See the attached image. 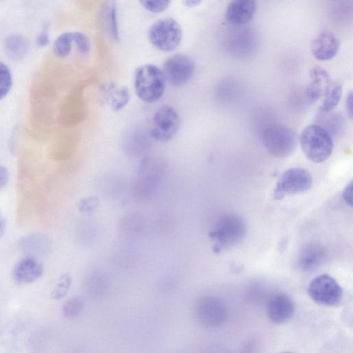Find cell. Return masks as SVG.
Wrapping results in <instances>:
<instances>
[{
  "instance_id": "1",
  "label": "cell",
  "mask_w": 353,
  "mask_h": 353,
  "mask_svg": "<svg viewBox=\"0 0 353 353\" xmlns=\"http://www.w3.org/2000/svg\"><path fill=\"white\" fill-rule=\"evenodd\" d=\"M165 83L162 70L154 64L141 65L134 71V91L139 99L145 103L158 101L163 95Z\"/></svg>"
},
{
  "instance_id": "2",
  "label": "cell",
  "mask_w": 353,
  "mask_h": 353,
  "mask_svg": "<svg viewBox=\"0 0 353 353\" xmlns=\"http://www.w3.org/2000/svg\"><path fill=\"white\" fill-rule=\"evenodd\" d=\"M300 143L305 156L314 163L327 159L334 148L332 134L317 124L310 125L303 130Z\"/></svg>"
},
{
  "instance_id": "3",
  "label": "cell",
  "mask_w": 353,
  "mask_h": 353,
  "mask_svg": "<svg viewBox=\"0 0 353 353\" xmlns=\"http://www.w3.org/2000/svg\"><path fill=\"white\" fill-rule=\"evenodd\" d=\"M148 37L150 43L157 49L171 52L181 44L183 31L175 19L167 17L155 21L149 28Z\"/></svg>"
},
{
  "instance_id": "4",
  "label": "cell",
  "mask_w": 353,
  "mask_h": 353,
  "mask_svg": "<svg viewBox=\"0 0 353 353\" xmlns=\"http://www.w3.org/2000/svg\"><path fill=\"white\" fill-rule=\"evenodd\" d=\"M247 232L244 221L236 214H225L216 222L210 232V238L215 241L219 250L238 245L245 238Z\"/></svg>"
},
{
  "instance_id": "5",
  "label": "cell",
  "mask_w": 353,
  "mask_h": 353,
  "mask_svg": "<svg viewBox=\"0 0 353 353\" xmlns=\"http://www.w3.org/2000/svg\"><path fill=\"white\" fill-rule=\"evenodd\" d=\"M262 140L268 152L276 157H285L291 154L297 141L294 130L283 125L267 128L263 132Z\"/></svg>"
},
{
  "instance_id": "6",
  "label": "cell",
  "mask_w": 353,
  "mask_h": 353,
  "mask_svg": "<svg viewBox=\"0 0 353 353\" xmlns=\"http://www.w3.org/2000/svg\"><path fill=\"white\" fill-rule=\"evenodd\" d=\"M181 119L177 110L171 105L161 107L154 114L150 133L156 141L165 142L177 133Z\"/></svg>"
},
{
  "instance_id": "7",
  "label": "cell",
  "mask_w": 353,
  "mask_h": 353,
  "mask_svg": "<svg viewBox=\"0 0 353 353\" xmlns=\"http://www.w3.org/2000/svg\"><path fill=\"white\" fill-rule=\"evenodd\" d=\"M312 184L310 172L301 168H293L285 171L274 191L276 199H281L285 195L296 194L308 190Z\"/></svg>"
},
{
  "instance_id": "8",
  "label": "cell",
  "mask_w": 353,
  "mask_h": 353,
  "mask_svg": "<svg viewBox=\"0 0 353 353\" xmlns=\"http://www.w3.org/2000/svg\"><path fill=\"white\" fill-rule=\"evenodd\" d=\"M307 292L316 303L324 305H335L343 297V290L331 276L323 274L315 277L309 284Z\"/></svg>"
},
{
  "instance_id": "9",
  "label": "cell",
  "mask_w": 353,
  "mask_h": 353,
  "mask_svg": "<svg viewBox=\"0 0 353 353\" xmlns=\"http://www.w3.org/2000/svg\"><path fill=\"white\" fill-rule=\"evenodd\" d=\"M195 65L188 56L177 53L166 59L162 72L166 82L181 86L189 81L194 74Z\"/></svg>"
},
{
  "instance_id": "10",
  "label": "cell",
  "mask_w": 353,
  "mask_h": 353,
  "mask_svg": "<svg viewBox=\"0 0 353 353\" xmlns=\"http://www.w3.org/2000/svg\"><path fill=\"white\" fill-rule=\"evenodd\" d=\"M195 312L199 321L208 327L221 325L227 316L223 302L219 298L211 296L202 297L197 301Z\"/></svg>"
},
{
  "instance_id": "11",
  "label": "cell",
  "mask_w": 353,
  "mask_h": 353,
  "mask_svg": "<svg viewBox=\"0 0 353 353\" xmlns=\"http://www.w3.org/2000/svg\"><path fill=\"white\" fill-rule=\"evenodd\" d=\"M43 273L42 263L33 256L27 255L14 265L12 276L20 284L31 283L39 279Z\"/></svg>"
},
{
  "instance_id": "12",
  "label": "cell",
  "mask_w": 353,
  "mask_h": 353,
  "mask_svg": "<svg viewBox=\"0 0 353 353\" xmlns=\"http://www.w3.org/2000/svg\"><path fill=\"white\" fill-rule=\"evenodd\" d=\"M326 251L325 248L316 243L305 245L300 250L296 264L298 268L305 272L316 270L325 261Z\"/></svg>"
},
{
  "instance_id": "13",
  "label": "cell",
  "mask_w": 353,
  "mask_h": 353,
  "mask_svg": "<svg viewBox=\"0 0 353 353\" xmlns=\"http://www.w3.org/2000/svg\"><path fill=\"white\" fill-rule=\"evenodd\" d=\"M339 41L330 32L319 33L312 41L311 51L315 59L319 61H327L337 54L339 49Z\"/></svg>"
},
{
  "instance_id": "14",
  "label": "cell",
  "mask_w": 353,
  "mask_h": 353,
  "mask_svg": "<svg viewBox=\"0 0 353 353\" xmlns=\"http://www.w3.org/2000/svg\"><path fill=\"white\" fill-rule=\"evenodd\" d=\"M268 316L271 321L280 324L289 321L295 312V305L290 297L285 294L274 296L268 303Z\"/></svg>"
},
{
  "instance_id": "15",
  "label": "cell",
  "mask_w": 353,
  "mask_h": 353,
  "mask_svg": "<svg viewBox=\"0 0 353 353\" xmlns=\"http://www.w3.org/2000/svg\"><path fill=\"white\" fill-rule=\"evenodd\" d=\"M257 9V3L252 0L231 1L226 9V20L232 25H243L250 22Z\"/></svg>"
},
{
  "instance_id": "16",
  "label": "cell",
  "mask_w": 353,
  "mask_h": 353,
  "mask_svg": "<svg viewBox=\"0 0 353 353\" xmlns=\"http://www.w3.org/2000/svg\"><path fill=\"white\" fill-rule=\"evenodd\" d=\"M102 101L112 111H119L129 102L130 95L127 87L114 82H109L101 89Z\"/></svg>"
},
{
  "instance_id": "17",
  "label": "cell",
  "mask_w": 353,
  "mask_h": 353,
  "mask_svg": "<svg viewBox=\"0 0 353 353\" xmlns=\"http://www.w3.org/2000/svg\"><path fill=\"white\" fill-rule=\"evenodd\" d=\"M331 83L326 70L320 67L313 68L310 71V81L305 90L308 101L314 103L323 97Z\"/></svg>"
},
{
  "instance_id": "18",
  "label": "cell",
  "mask_w": 353,
  "mask_h": 353,
  "mask_svg": "<svg viewBox=\"0 0 353 353\" xmlns=\"http://www.w3.org/2000/svg\"><path fill=\"white\" fill-rule=\"evenodd\" d=\"M28 48L26 38L19 34L10 35L4 42L6 53L14 61L22 59L26 55Z\"/></svg>"
},
{
  "instance_id": "19",
  "label": "cell",
  "mask_w": 353,
  "mask_h": 353,
  "mask_svg": "<svg viewBox=\"0 0 353 353\" xmlns=\"http://www.w3.org/2000/svg\"><path fill=\"white\" fill-rule=\"evenodd\" d=\"M341 94V85L336 82L331 83L323 96L321 105L319 108L320 112H329L334 109L340 101Z\"/></svg>"
},
{
  "instance_id": "20",
  "label": "cell",
  "mask_w": 353,
  "mask_h": 353,
  "mask_svg": "<svg viewBox=\"0 0 353 353\" xmlns=\"http://www.w3.org/2000/svg\"><path fill=\"white\" fill-rule=\"evenodd\" d=\"M105 23L110 38L117 41L119 39V30L117 19V9L114 2H110L105 10Z\"/></svg>"
},
{
  "instance_id": "21",
  "label": "cell",
  "mask_w": 353,
  "mask_h": 353,
  "mask_svg": "<svg viewBox=\"0 0 353 353\" xmlns=\"http://www.w3.org/2000/svg\"><path fill=\"white\" fill-rule=\"evenodd\" d=\"M74 43L73 32H67L59 35L53 44V52L59 57H65L69 55Z\"/></svg>"
},
{
  "instance_id": "22",
  "label": "cell",
  "mask_w": 353,
  "mask_h": 353,
  "mask_svg": "<svg viewBox=\"0 0 353 353\" xmlns=\"http://www.w3.org/2000/svg\"><path fill=\"white\" fill-rule=\"evenodd\" d=\"M83 307L84 302L81 297H72L63 305V314L67 318H74L81 313Z\"/></svg>"
},
{
  "instance_id": "23",
  "label": "cell",
  "mask_w": 353,
  "mask_h": 353,
  "mask_svg": "<svg viewBox=\"0 0 353 353\" xmlns=\"http://www.w3.org/2000/svg\"><path fill=\"white\" fill-rule=\"evenodd\" d=\"M12 77L8 66L0 61V99H3L10 90Z\"/></svg>"
},
{
  "instance_id": "24",
  "label": "cell",
  "mask_w": 353,
  "mask_h": 353,
  "mask_svg": "<svg viewBox=\"0 0 353 353\" xmlns=\"http://www.w3.org/2000/svg\"><path fill=\"white\" fill-rule=\"evenodd\" d=\"M71 278L69 274H64L59 279L57 285L52 291V297L54 299H61L64 297L70 288Z\"/></svg>"
},
{
  "instance_id": "25",
  "label": "cell",
  "mask_w": 353,
  "mask_h": 353,
  "mask_svg": "<svg viewBox=\"0 0 353 353\" xmlns=\"http://www.w3.org/2000/svg\"><path fill=\"white\" fill-rule=\"evenodd\" d=\"M74 43L77 50L83 54H87L90 50V41L86 34L81 32H73Z\"/></svg>"
},
{
  "instance_id": "26",
  "label": "cell",
  "mask_w": 353,
  "mask_h": 353,
  "mask_svg": "<svg viewBox=\"0 0 353 353\" xmlns=\"http://www.w3.org/2000/svg\"><path fill=\"white\" fill-rule=\"evenodd\" d=\"M170 1H141L140 3L145 10L152 13H160L165 10L170 6Z\"/></svg>"
},
{
  "instance_id": "27",
  "label": "cell",
  "mask_w": 353,
  "mask_h": 353,
  "mask_svg": "<svg viewBox=\"0 0 353 353\" xmlns=\"http://www.w3.org/2000/svg\"><path fill=\"white\" fill-rule=\"evenodd\" d=\"M49 43V37H48V26H45L43 28L42 31L37 37L36 40V43L39 47H43L48 44Z\"/></svg>"
},
{
  "instance_id": "28",
  "label": "cell",
  "mask_w": 353,
  "mask_h": 353,
  "mask_svg": "<svg viewBox=\"0 0 353 353\" xmlns=\"http://www.w3.org/2000/svg\"><path fill=\"white\" fill-rule=\"evenodd\" d=\"M352 181H351L343 191V198L350 207L352 205Z\"/></svg>"
},
{
  "instance_id": "29",
  "label": "cell",
  "mask_w": 353,
  "mask_h": 353,
  "mask_svg": "<svg viewBox=\"0 0 353 353\" xmlns=\"http://www.w3.org/2000/svg\"><path fill=\"white\" fill-rule=\"evenodd\" d=\"M90 199H90L89 200L88 199H85L84 200L80 201L78 204V208H79V210H81V212L92 211V209L96 207L97 201L96 199L92 203L89 204Z\"/></svg>"
},
{
  "instance_id": "30",
  "label": "cell",
  "mask_w": 353,
  "mask_h": 353,
  "mask_svg": "<svg viewBox=\"0 0 353 353\" xmlns=\"http://www.w3.org/2000/svg\"><path fill=\"white\" fill-rule=\"evenodd\" d=\"M8 181V172L4 166L0 165V190L6 185Z\"/></svg>"
},
{
  "instance_id": "31",
  "label": "cell",
  "mask_w": 353,
  "mask_h": 353,
  "mask_svg": "<svg viewBox=\"0 0 353 353\" xmlns=\"http://www.w3.org/2000/svg\"><path fill=\"white\" fill-rule=\"evenodd\" d=\"M345 110L347 116L352 118V93L350 92L346 97L345 100Z\"/></svg>"
},
{
  "instance_id": "32",
  "label": "cell",
  "mask_w": 353,
  "mask_h": 353,
  "mask_svg": "<svg viewBox=\"0 0 353 353\" xmlns=\"http://www.w3.org/2000/svg\"><path fill=\"white\" fill-rule=\"evenodd\" d=\"M6 223L3 215L0 212V237H1L6 230Z\"/></svg>"
},
{
  "instance_id": "33",
  "label": "cell",
  "mask_w": 353,
  "mask_h": 353,
  "mask_svg": "<svg viewBox=\"0 0 353 353\" xmlns=\"http://www.w3.org/2000/svg\"><path fill=\"white\" fill-rule=\"evenodd\" d=\"M201 3V1L198 0H188L183 1V4L188 8H194L199 6Z\"/></svg>"
},
{
  "instance_id": "34",
  "label": "cell",
  "mask_w": 353,
  "mask_h": 353,
  "mask_svg": "<svg viewBox=\"0 0 353 353\" xmlns=\"http://www.w3.org/2000/svg\"><path fill=\"white\" fill-rule=\"evenodd\" d=\"M281 353H294L292 352H281Z\"/></svg>"
}]
</instances>
